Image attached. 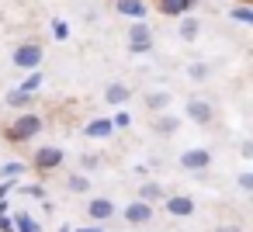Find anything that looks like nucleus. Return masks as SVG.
<instances>
[{
  "mask_svg": "<svg viewBox=\"0 0 253 232\" xmlns=\"http://www.w3.org/2000/svg\"><path fill=\"white\" fill-rule=\"evenodd\" d=\"M25 170H28V166H25V163H18V159H11V163H0V177H11V180H18Z\"/></svg>",
  "mask_w": 253,
  "mask_h": 232,
  "instance_id": "21",
  "label": "nucleus"
},
{
  "mask_svg": "<svg viewBox=\"0 0 253 232\" xmlns=\"http://www.w3.org/2000/svg\"><path fill=\"white\" fill-rule=\"evenodd\" d=\"M42 45L39 42H25V45H18L14 49V56H11V63L18 66V70H39L42 66Z\"/></svg>",
  "mask_w": 253,
  "mask_h": 232,
  "instance_id": "2",
  "label": "nucleus"
},
{
  "mask_svg": "<svg viewBox=\"0 0 253 232\" xmlns=\"http://www.w3.org/2000/svg\"><path fill=\"white\" fill-rule=\"evenodd\" d=\"M187 77H191V80H205V77H208V63H191V66H187Z\"/></svg>",
  "mask_w": 253,
  "mask_h": 232,
  "instance_id": "26",
  "label": "nucleus"
},
{
  "mask_svg": "<svg viewBox=\"0 0 253 232\" xmlns=\"http://www.w3.org/2000/svg\"><path fill=\"white\" fill-rule=\"evenodd\" d=\"M66 187H70L73 194H87V191H90V180H87L84 173H73V177L66 180Z\"/></svg>",
  "mask_w": 253,
  "mask_h": 232,
  "instance_id": "23",
  "label": "nucleus"
},
{
  "mask_svg": "<svg viewBox=\"0 0 253 232\" xmlns=\"http://www.w3.org/2000/svg\"><path fill=\"white\" fill-rule=\"evenodd\" d=\"M163 204L173 218H191L194 215V197H187V194H170V197H163Z\"/></svg>",
  "mask_w": 253,
  "mask_h": 232,
  "instance_id": "7",
  "label": "nucleus"
},
{
  "mask_svg": "<svg viewBox=\"0 0 253 232\" xmlns=\"http://www.w3.org/2000/svg\"><path fill=\"white\" fill-rule=\"evenodd\" d=\"M184 115H187L194 125H211L215 108H211L208 101H201V97H191V101H187V108H184Z\"/></svg>",
  "mask_w": 253,
  "mask_h": 232,
  "instance_id": "6",
  "label": "nucleus"
},
{
  "mask_svg": "<svg viewBox=\"0 0 253 232\" xmlns=\"http://www.w3.org/2000/svg\"><path fill=\"white\" fill-rule=\"evenodd\" d=\"M42 115H32V111H25V115H18L14 118V125L4 132V139L7 142H28V139H35L39 132H42Z\"/></svg>",
  "mask_w": 253,
  "mask_h": 232,
  "instance_id": "1",
  "label": "nucleus"
},
{
  "mask_svg": "<svg viewBox=\"0 0 253 232\" xmlns=\"http://www.w3.org/2000/svg\"><path fill=\"white\" fill-rule=\"evenodd\" d=\"M218 232H239V229H218Z\"/></svg>",
  "mask_w": 253,
  "mask_h": 232,
  "instance_id": "34",
  "label": "nucleus"
},
{
  "mask_svg": "<svg viewBox=\"0 0 253 232\" xmlns=\"http://www.w3.org/2000/svg\"><path fill=\"white\" fill-rule=\"evenodd\" d=\"M146 108L156 115V111H167L170 108V90H153V94H146Z\"/></svg>",
  "mask_w": 253,
  "mask_h": 232,
  "instance_id": "16",
  "label": "nucleus"
},
{
  "mask_svg": "<svg viewBox=\"0 0 253 232\" xmlns=\"http://www.w3.org/2000/svg\"><path fill=\"white\" fill-rule=\"evenodd\" d=\"M177 35H180L184 42H194V39L201 35V21H198L194 14H180V25H177Z\"/></svg>",
  "mask_w": 253,
  "mask_h": 232,
  "instance_id": "13",
  "label": "nucleus"
},
{
  "mask_svg": "<svg viewBox=\"0 0 253 232\" xmlns=\"http://www.w3.org/2000/svg\"><path fill=\"white\" fill-rule=\"evenodd\" d=\"M115 11L125 14V18H132V21H139V18H146L149 4H146V0H115Z\"/></svg>",
  "mask_w": 253,
  "mask_h": 232,
  "instance_id": "11",
  "label": "nucleus"
},
{
  "mask_svg": "<svg viewBox=\"0 0 253 232\" xmlns=\"http://www.w3.org/2000/svg\"><path fill=\"white\" fill-rule=\"evenodd\" d=\"M87 215H90V222H108V218H115V201L111 197H90Z\"/></svg>",
  "mask_w": 253,
  "mask_h": 232,
  "instance_id": "8",
  "label": "nucleus"
},
{
  "mask_svg": "<svg viewBox=\"0 0 253 232\" xmlns=\"http://www.w3.org/2000/svg\"><path fill=\"white\" fill-rule=\"evenodd\" d=\"M153 49V28L146 25V18H139L132 28H128V52H149Z\"/></svg>",
  "mask_w": 253,
  "mask_h": 232,
  "instance_id": "3",
  "label": "nucleus"
},
{
  "mask_svg": "<svg viewBox=\"0 0 253 232\" xmlns=\"http://www.w3.org/2000/svg\"><path fill=\"white\" fill-rule=\"evenodd\" d=\"M111 132H115L111 118H90V121L84 125V135H87V139H108Z\"/></svg>",
  "mask_w": 253,
  "mask_h": 232,
  "instance_id": "12",
  "label": "nucleus"
},
{
  "mask_svg": "<svg viewBox=\"0 0 253 232\" xmlns=\"http://www.w3.org/2000/svg\"><path fill=\"white\" fill-rule=\"evenodd\" d=\"M18 191L25 197H32V201H45V187L42 184H18Z\"/></svg>",
  "mask_w": 253,
  "mask_h": 232,
  "instance_id": "24",
  "label": "nucleus"
},
{
  "mask_svg": "<svg viewBox=\"0 0 253 232\" xmlns=\"http://www.w3.org/2000/svg\"><path fill=\"white\" fill-rule=\"evenodd\" d=\"M198 0H156V11L163 18H180V14H191Z\"/></svg>",
  "mask_w": 253,
  "mask_h": 232,
  "instance_id": "10",
  "label": "nucleus"
},
{
  "mask_svg": "<svg viewBox=\"0 0 253 232\" xmlns=\"http://www.w3.org/2000/svg\"><path fill=\"white\" fill-rule=\"evenodd\" d=\"M156 115H160V111H156ZM177 125H180V121H177V118H167V115H160V118H156V125H153V128H156V132H160V135H173V132H177Z\"/></svg>",
  "mask_w": 253,
  "mask_h": 232,
  "instance_id": "20",
  "label": "nucleus"
},
{
  "mask_svg": "<svg viewBox=\"0 0 253 232\" xmlns=\"http://www.w3.org/2000/svg\"><path fill=\"white\" fill-rule=\"evenodd\" d=\"M7 104L18 108V111H25V108L32 104V94H25V90H11V94H7Z\"/></svg>",
  "mask_w": 253,
  "mask_h": 232,
  "instance_id": "22",
  "label": "nucleus"
},
{
  "mask_svg": "<svg viewBox=\"0 0 253 232\" xmlns=\"http://www.w3.org/2000/svg\"><path fill=\"white\" fill-rule=\"evenodd\" d=\"M211 166V153L208 149H187V153H180V170H187V173H205Z\"/></svg>",
  "mask_w": 253,
  "mask_h": 232,
  "instance_id": "5",
  "label": "nucleus"
},
{
  "mask_svg": "<svg viewBox=\"0 0 253 232\" xmlns=\"http://www.w3.org/2000/svg\"><path fill=\"white\" fill-rule=\"evenodd\" d=\"M122 215H125V222H128V225H146V222L153 218V204H146V201H139V197H135L132 204H125V211H122Z\"/></svg>",
  "mask_w": 253,
  "mask_h": 232,
  "instance_id": "9",
  "label": "nucleus"
},
{
  "mask_svg": "<svg viewBox=\"0 0 253 232\" xmlns=\"http://www.w3.org/2000/svg\"><path fill=\"white\" fill-rule=\"evenodd\" d=\"M0 232H14V222H11V225H4V229H0Z\"/></svg>",
  "mask_w": 253,
  "mask_h": 232,
  "instance_id": "33",
  "label": "nucleus"
},
{
  "mask_svg": "<svg viewBox=\"0 0 253 232\" xmlns=\"http://www.w3.org/2000/svg\"><path fill=\"white\" fill-rule=\"evenodd\" d=\"M128 97H132V90H128L125 83H111V87L104 90V101H108V104H125Z\"/></svg>",
  "mask_w": 253,
  "mask_h": 232,
  "instance_id": "17",
  "label": "nucleus"
},
{
  "mask_svg": "<svg viewBox=\"0 0 253 232\" xmlns=\"http://www.w3.org/2000/svg\"><path fill=\"white\" fill-rule=\"evenodd\" d=\"M111 125H115V128H128V125H132V115H128V111H118V115L111 118Z\"/></svg>",
  "mask_w": 253,
  "mask_h": 232,
  "instance_id": "28",
  "label": "nucleus"
},
{
  "mask_svg": "<svg viewBox=\"0 0 253 232\" xmlns=\"http://www.w3.org/2000/svg\"><path fill=\"white\" fill-rule=\"evenodd\" d=\"M167 197V191H163V184H156V180H146L142 187H139V201H146V204H156V201H163Z\"/></svg>",
  "mask_w": 253,
  "mask_h": 232,
  "instance_id": "15",
  "label": "nucleus"
},
{
  "mask_svg": "<svg viewBox=\"0 0 253 232\" xmlns=\"http://www.w3.org/2000/svg\"><path fill=\"white\" fill-rule=\"evenodd\" d=\"M14 187H18V180H11V177H0V201H4V197H7Z\"/></svg>",
  "mask_w": 253,
  "mask_h": 232,
  "instance_id": "29",
  "label": "nucleus"
},
{
  "mask_svg": "<svg viewBox=\"0 0 253 232\" xmlns=\"http://www.w3.org/2000/svg\"><path fill=\"white\" fill-rule=\"evenodd\" d=\"M97 163H101V156H94V153L80 156V170H97Z\"/></svg>",
  "mask_w": 253,
  "mask_h": 232,
  "instance_id": "27",
  "label": "nucleus"
},
{
  "mask_svg": "<svg viewBox=\"0 0 253 232\" xmlns=\"http://www.w3.org/2000/svg\"><path fill=\"white\" fill-rule=\"evenodd\" d=\"M63 159H66V153H63L59 146H39V149H35V170H39V173H52V170H59Z\"/></svg>",
  "mask_w": 253,
  "mask_h": 232,
  "instance_id": "4",
  "label": "nucleus"
},
{
  "mask_svg": "<svg viewBox=\"0 0 253 232\" xmlns=\"http://www.w3.org/2000/svg\"><path fill=\"white\" fill-rule=\"evenodd\" d=\"M39 87H42V73L39 70H28V77L18 83V90H25V94H35Z\"/></svg>",
  "mask_w": 253,
  "mask_h": 232,
  "instance_id": "19",
  "label": "nucleus"
},
{
  "mask_svg": "<svg viewBox=\"0 0 253 232\" xmlns=\"http://www.w3.org/2000/svg\"><path fill=\"white\" fill-rule=\"evenodd\" d=\"M77 232H104L101 225H84V229H77Z\"/></svg>",
  "mask_w": 253,
  "mask_h": 232,
  "instance_id": "31",
  "label": "nucleus"
},
{
  "mask_svg": "<svg viewBox=\"0 0 253 232\" xmlns=\"http://www.w3.org/2000/svg\"><path fill=\"white\" fill-rule=\"evenodd\" d=\"M229 21H239V25H250V28H253V7H250V4H236V7L229 11Z\"/></svg>",
  "mask_w": 253,
  "mask_h": 232,
  "instance_id": "18",
  "label": "nucleus"
},
{
  "mask_svg": "<svg viewBox=\"0 0 253 232\" xmlns=\"http://www.w3.org/2000/svg\"><path fill=\"white\" fill-rule=\"evenodd\" d=\"M52 39H56V42H66V39H70V25L56 18V21H52Z\"/></svg>",
  "mask_w": 253,
  "mask_h": 232,
  "instance_id": "25",
  "label": "nucleus"
},
{
  "mask_svg": "<svg viewBox=\"0 0 253 232\" xmlns=\"http://www.w3.org/2000/svg\"><path fill=\"white\" fill-rule=\"evenodd\" d=\"M11 222H14V232H42V222L32 218V211H14Z\"/></svg>",
  "mask_w": 253,
  "mask_h": 232,
  "instance_id": "14",
  "label": "nucleus"
},
{
  "mask_svg": "<svg viewBox=\"0 0 253 232\" xmlns=\"http://www.w3.org/2000/svg\"><path fill=\"white\" fill-rule=\"evenodd\" d=\"M4 211H7V197H4V201H0V215H4Z\"/></svg>",
  "mask_w": 253,
  "mask_h": 232,
  "instance_id": "32",
  "label": "nucleus"
},
{
  "mask_svg": "<svg viewBox=\"0 0 253 232\" xmlns=\"http://www.w3.org/2000/svg\"><path fill=\"white\" fill-rule=\"evenodd\" d=\"M239 187H243V191H253V173H250V170L239 173Z\"/></svg>",
  "mask_w": 253,
  "mask_h": 232,
  "instance_id": "30",
  "label": "nucleus"
},
{
  "mask_svg": "<svg viewBox=\"0 0 253 232\" xmlns=\"http://www.w3.org/2000/svg\"><path fill=\"white\" fill-rule=\"evenodd\" d=\"M239 4H253V0H239Z\"/></svg>",
  "mask_w": 253,
  "mask_h": 232,
  "instance_id": "35",
  "label": "nucleus"
}]
</instances>
